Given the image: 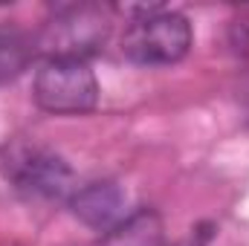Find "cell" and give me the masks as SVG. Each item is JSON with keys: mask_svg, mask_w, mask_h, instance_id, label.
I'll return each mask as SVG.
<instances>
[{"mask_svg": "<svg viewBox=\"0 0 249 246\" xmlns=\"http://www.w3.org/2000/svg\"><path fill=\"white\" fill-rule=\"evenodd\" d=\"M110 9L99 3H70L41 26L35 47L44 58L87 61L110 38Z\"/></svg>", "mask_w": 249, "mask_h": 246, "instance_id": "6da1fadb", "label": "cell"}, {"mask_svg": "<svg viewBox=\"0 0 249 246\" xmlns=\"http://www.w3.org/2000/svg\"><path fill=\"white\" fill-rule=\"evenodd\" d=\"M191 23L180 12L154 6L148 15L133 18L122 35V53L142 67H171L191 50Z\"/></svg>", "mask_w": 249, "mask_h": 246, "instance_id": "7a4b0ae2", "label": "cell"}, {"mask_svg": "<svg viewBox=\"0 0 249 246\" xmlns=\"http://www.w3.org/2000/svg\"><path fill=\"white\" fill-rule=\"evenodd\" d=\"M32 96L41 110L55 116H81L99 105V81L87 61L44 58L35 72Z\"/></svg>", "mask_w": 249, "mask_h": 246, "instance_id": "3957f363", "label": "cell"}, {"mask_svg": "<svg viewBox=\"0 0 249 246\" xmlns=\"http://www.w3.org/2000/svg\"><path fill=\"white\" fill-rule=\"evenodd\" d=\"M0 168L6 174V180H12L20 191H26L32 197L64 200V197H72L78 188L75 174L67 165V159L41 145L18 142V145L6 148Z\"/></svg>", "mask_w": 249, "mask_h": 246, "instance_id": "277c9868", "label": "cell"}, {"mask_svg": "<svg viewBox=\"0 0 249 246\" xmlns=\"http://www.w3.org/2000/svg\"><path fill=\"white\" fill-rule=\"evenodd\" d=\"M124 200L127 197L119 183L96 180V183L75 188V194L70 197V209L84 226L107 232L124 217Z\"/></svg>", "mask_w": 249, "mask_h": 246, "instance_id": "5b68a950", "label": "cell"}, {"mask_svg": "<svg viewBox=\"0 0 249 246\" xmlns=\"http://www.w3.org/2000/svg\"><path fill=\"white\" fill-rule=\"evenodd\" d=\"M162 244H165L162 220L151 209H142V211H133V214L122 217L102 238V246H162Z\"/></svg>", "mask_w": 249, "mask_h": 246, "instance_id": "8992f818", "label": "cell"}, {"mask_svg": "<svg viewBox=\"0 0 249 246\" xmlns=\"http://www.w3.org/2000/svg\"><path fill=\"white\" fill-rule=\"evenodd\" d=\"M29 55H32V47L20 32L0 29V84L15 78L29 64Z\"/></svg>", "mask_w": 249, "mask_h": 246, "instance_id": "52a82bcc", "label": "cell"}]
</instances>
